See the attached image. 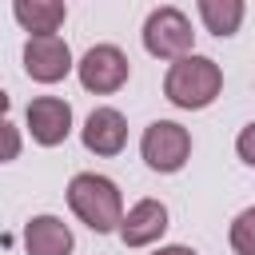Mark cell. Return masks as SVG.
<instances>
[{
  "label": "cell",
  "instance_id": "30bf717a",
  "mask_svg": "<svg viewBox=\"0 0 255 255\" xmlns=\"http://www.w3.org/2000/svg\"><path fill=\"white\" fill-rule=\"evenodd\" d=\"M76 239L60 215H32L24 227V251L28 255H72Z\"/></svg>",
  "mask_w": 255,
  "mask_h": 255
},
{
  "label": "cell",
  "instance_id": "8992f818",
  "mask_svg": "<svg viewBox=\"0 0 255 255\" xmlns=\"http://www.w3.org/2000/svg\"><path fill=\"white\" fill-rule=\"evenodd\" d=\"M72 68H76V64H72V48H68L56 32L28 36V44H24V72H28L36 84H60Z\"/></svg>",
  "mask_w": 255,
  "mask_h": 255
},
{
  "label": "cell",
  "instance_id": "277c9868",
  "mask_svg": "<svg viewBox=\"0 0 255 255\" xmlns=\"http://www.w3.org/2000/svg\"><path fill=\"white\" fill-rule=\"evenodd\" d=\"M191 44H195L191 20H187L179 8L163 4V8L147 12V20H143V48H147V56H155V60H175V56H187Z\"/></svg>",
  "mask_w": 255,
  "mask_h": 255
},
{
  "label": "cell",
  "instance_id": "7a4b0ae2",
  "mask_svg": "<svg viewBox=\"0 0 255 255\" xmlns=\"http://www.w3.org/2000/svg\"><path fill=\"white\" fill-rule=\"evenodd\" d=\"M68 207H72L76 219H80L84 227H92L96 235L116 231V223H120V215H124L120 187H116L108 175H96V171L72 175V183H68Z\"/></svg>",
  "mask_w": 255,
  "mask_h": 255
},
{
  "label": "cell",
  "instance_id": "5b68a950",
  "mask_svg": "<svg viewBox=\"0 0 255 255\" xmlns=\"http://www.w3.org/2000/svg\"><path fill=\"white\" fill-rule=\"evenodd\" d=\"M76 76L84 84V92H96V96H112L128 84L131 76V60L116 48V44H96L80 56L76 64Z\"/></svg>",
  "mask_w": 255,
  "mask_h": 255
},
{
  "label": "cell",
  "instance_id": "8fae6325",
  "mask_svg": "<svg viewBox=\"0 0 255 255\" xmlns=\"http://www.w3.org/2000/svg\"><path fill=\"white\" fill-rule=\"evenodd\" d=\"M12 16L28 36H44V32H60V24L68 20V4L64 0H12Z\"/></svg>",
  "mask_w": 255,
  "mask_h": 255
},
{
  "label": "cell",
  "instance_id": "52a82bcc",
  "mask_svg": "<svg viewBox=\"0 0 255 255\" xmlns=\"http://www.w3.org/2000/svg\"><path fill=\"white\" fill-rule=\"evenodd\" d=\"M24 120H28V131L40 147H56L72 135V104L60 96H36L24 112Z\"/></svg>",
  "mask_w": 255,
  "mask_h": 255
},
{
  "label": "cell",
  "instance_id": "9c48e42d",
  "mask_svg": "<svg viewBox=\"0 0 255 255\" xmlns=\"http://www.w3.org/2000/svg\"><path fill=\"white\" fill-rule=\"evenodd\" d=\"M80 139H84V147H88L92 155H120L124 143H128V120H124V112H116V108H96V112L84 120Z\"/></svg>",
  "mask_w": 255,
  "mask_h": 255
},
{
  "label": "cell",
  "instance_id": "2e32d148",
  "mask_svg": "<svg viewBox=\"0 0 255 255\" xmlns=\"http://www.w3.org/2000/svg\"><path fill=\"white\" fill-rule=\"evenodd\" d=\"M8 108H12V100H8V92L0 88V116H8Z\"/></svg>",
  "mask_w": 255,
  "mask_h": 255
},
{
  "label": "cell",
  "instance_id": "7c38bea8",
  "mask_svg": "<svg viewBox=\"0 0 255 255\" xmlns=\"http://www.w3.org/2000/svg\"><path fill=\"white\" fill-rule=\"evenodd\" d=\"M243 12H247L243 0H199V20H203V28H207L211 36H219V40L239 32Z\"/></svg>",
  "mask_w": 255,
  "mask_h": 255
},
{
  "label": "cell",
  "instance_id": "5bb4252c",
  "mask_svg": "<svg viewBox=\"0 0 255 255\" xmlns=\"http://www.w3.org/2000/svg\"><path fill=\"white\" fill-rule=\"evenodd\" d=\"M20 147H24V139H20V128H12V124L0 116V163H12V159L20 155Z\"/></svg>",
  "mask_w": 255,
  "mask_h": 255
},
{
  "label": "cell",
  "instance_id": "ba28073f",
  "mask_svg": "<svg viewBox=\"0 0 255 255\" xmlns=\"http://www.w3.org/2000/svg\"><path fill=\"white\" fill-rule=\"evenodd\" d=\"M116 231H120L124 247H151V243H159V235L167 231V207H163L159 199H139V203H131V207L120 215Z\"/></svg>",
  "mask_w": 255,
  "mask_h": 255
},
{
  "label": "cell",
  "instance_id": "4fadbf2b",
  "mask_svg": "<svg viewBox=\"0 0 255 255\" xmlns=\"http://www.w3.org/2000/svg\"><path fill=\"white\" fill-rule=\"evenodd\" d=\"M231 247L235 255H255V207H243L231 223Z\"/></svg>",
  "mask_w": 255,
  "mask_h": 255
},
{
  "label": "cell",
  "instance_id": "9a60e30c",
  "mask_svg": "<svg viewBox=\"0 0 255 255\" xmlns=\"http://www.w3.org/2000/svg\"><path fill=\"white\" fill-rule=\"evenodd\" d=\"M151 255H199V251L187 247V243H167V247H155Z\"/></svg>",
  "mask_w": 255,
  "mask_h": 255
},
{
  "label": "cell",
  "instance_id": "6da1fadb",
  "mask_svg": "<svg viewBox=\"0 0 255 255\" xmlns=\"http://www.w3.org/2000/svg\"><path fill=\"white\" fill-rule=\"evenodd\" d=\"M223 92V68L211 60V56H199V52H187V56H175L167 76H163V96L167 104L183 108V112H203L215 104V96Z\"/></svg>",
  "mask_w": 255,
  "mask_h": 255
},
{
  "label": "cell",
  "instance_id": "3957f363",
  "mask_svg": "<svg viewBox=\"0 0 255 255\" xmlns=\"http://www.w3.org/2000/svg\"><path fill=\"white\" fill-rule=\"evenodd\" d=\"M139 151H143V159H147L151 171L171 175V171H179L191 159V131L183 124H175V120H151L143 128Z\"/></svg>",
  "mask_w": 255,
  "mask_h": 255
}]
</instances>
